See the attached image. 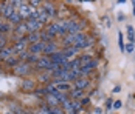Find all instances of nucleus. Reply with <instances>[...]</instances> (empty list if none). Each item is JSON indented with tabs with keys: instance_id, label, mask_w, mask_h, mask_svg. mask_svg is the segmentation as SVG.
<instances>
[{
	"instance_id": "1",
	"label": "nucleus",
	"mask_w": 135,
	"mask_h": 114,
	"mask_svg": "<svg viewBox=\"0 0 135 114\" xmlns=\"http://www.w3.org/2000/svg\"><path fill=\"white\" fill-rule=\"evenodd\" d=\"M33 68H34V66H31V65L27 63V62H20L16 68H13V73L16 74V76L25 79V77H30L33 73H34V69H33Z\"/></svg>"
},
{
	"instance_id": "2",
	"label": "nucleus",
	"mask_w": 135,
	"mask_h": 114,
	"mask_svg": "<svg viewBox=\"0 0 135 114\" xmlns=\"http://www.w3.org/2000/svg\"><path fill=\"white\" fill-rule=\"evenodd\" d=\"M84 22H78L76 19H67V34H79L84 32Z\"/></svg>"
},
{
	"instance_id": "3",
	"label": "nucleus",
	"mask_w": 135,
	"mask_h": 114,
	"mask_svg": "<svg viewBox=\"0 0 135 114\" xmlns=\"http://www.w3.org/2000/svg\"><path fill=\"white\" fill-rule=\"evenodd\" d=\"M13 13H16V5H14V0L9 2H2L0 3V15L6 20Z\"/></svg>"
},
{
	"instance_id": "4",
	"label": "nucleus",
	"mask_w": 135,
	"mask_h": 114,
	"mask_svg": "<svg viewBox=\"0 0 135 114\" xmlns=\"http://www.w3.org/2000/svg\"><path fill=\"white\" fill-rule=\"evenodd\" d=\"M48 59H50V62L54 65H59V66H64L65 63H68V59L64 56V52L59 50L56 51L54 54H51V56H48Z\"/></svg>"
},
{
	"instance_id": "5",
	"label": "nucleus",
	"mask_w": 135,
	"mask_h": 114,
	"mask_svg": "<svg viewBox=\"0 0 135 114\" xmlns=\"http://www.w3.org/2000/svg\"><path fill=\"white\" fill-rule=\"evenodd\" d=\"M42 11L47 14L50 19H56V15H57V9H56V5H54L53 2H42Z\"/></svg>"
},
{
	"instance_id": "6",
	"label": "nucleus",
	"mask_w": 135,
	"mask_h": 114,
	"mask_svg": "<svg viewBox=\"0 0 135 114\" xmlns=\"http://www.w3.org/2000/svg\"><path fill=\"white\" fill-rule=\"evenodd\" d=\"M71 85H73V88L85 91V89H89L92 86V82H90V77H78V79H75V82Z\"/></svg>"
},
{
	"instance_id": "7",
	"label": "nucleus",
	"mask_w": 135,
	"mask_h": 114,
	"mask_svg": "<svg viewBox=\"0 0 135 114\" xmlns=\"http://www.w3.org/2000/svg\"><path fill=\"white\" fill-rule=\"evenodd\" d=\"M13 50H14V54L17 56V54H20V52H23V51L28 50V40H27V36L22 39H19V40H16L13 42Z\"/></svg>"
},
{
	"instance_id": "8",
	"label": "nucleus",
	"mask_w": 135,
	"mask_h": 114,
	"mask_svg": "<svg viewBox=\"0 0 135 114\" xmlns=\"http://www.w3.org/2000/svg\"><path fill=\"white\" fill-rule=\"evenodd\" d=\"M25 25L28 28V34L30 32H41L42 29H44V26L39 23V20H34V19H27Z\"/></svg>"
},
{
	"instance_id": "9",
	"label": "nucleus",
	"mask_w": 135,
	"mask_h": 114,
	"mask_svg": "<svg viewBox=\"0 0 135 114\" xmlns=\"http://www.w3.org/2000/svg\"><path fill=\"white\" fill-rule=\"evenodd\" d=\"M50 59H48V56H41V59H39V62L34 65V71H48V68H50Z\"/></svg>"
},
{
	"instance_id": "10",
	"label": "nucleus",
	"mask_w": 135,
	"mask_h": 114,
	"mask_svg": "<svg viewBox=\"0 0 135 114\" xmlns=\"http://www.w3.org/2000/svg\"><path fill=\"white\" fill-rule=\"evenodd\" d=\"M16 11L20 14V17H22L23 20H27V19H30V17H31V11H33V8L28 5V2H22V5H20Z\"/></svg>"
},
{
	"instance_id": "11",
	"label": "nucleus",
	"mask_w": 135,
	"mask_h": 114,
	"mask_svg": "<svg viewBox=\"0 0 135 114\" xmlns=\"http://www.w3.org/2000/svg\"><path fill=\"white\" fill-rule=\"evenodd\" d=\"M20 88L23 89L25 93H33V91L36 89V80L31 79V77H25V79H22Z\"/></svg>"
},
{
	"instance_id": "12",
	"label": "nucleus",
	"mask_w": 135,
	"mask_h": 114,
	"mask_svg": "<svg viewBox=\"0 0 135 114\" xmlns=\"http://www.w3.org/2000/svg\"><path fill=\"white\" fill-rule=\"evenodd\" d=\"M59 45H57V42H48V43H45L44 45V52H42V56H51L54 54L56 51H59Z\"/></svg>"
},
{
	"instance_id": "13",
	"label": "nucleus",
	"mask_w": 135,
	"mask_h": 114,
	"mask_svg": "<svg viewBox=\"0 0 135 114\" xmlns=\"http://www.w3.org/2000/svg\"><path fill=\"white\" fill-rule=\"evenodd\" d=\"M44 42H37V43H31V45H28V52L30 54H36V56H42V52H44Z\"/></svg>"
},
{
	"instance_id": "14",
	"label": "nucleus",
	"mask_w": 135,
	"mask_h": 114,
	"mask_svg": "<svg viewBox=\"0 0 135 114\" xmlns=\"http://www.w3.org/2000/svg\"><path fill=\"white\" fill-rule=\"evenodd\" d=\"M13 32L16 37H25L28 34V28L25 25V22H22V23H19V25L13 26Z\"/></svg>"
},
{
	"instance_id": "15",
	"label": "nucleus",
	"mask_w": 135,
	"mask_h": 114,
	"mask_svg": "<svg viewBox=\"0 0 135 114\" xmlns=\"http://www.w3.org/2000/svg\"><path fill=\"white\" fill-rule=\"evenodd\" d=\"M67 94H68V99L70 100H81L82 97H84V91L82 89H78V88H71Z\"/></svg>"
},
{
	"instance_id": "16",
	"label": "nucleus",
	"mask_w": 135,
	"mask_h": 114,
	"mask_svg": "<svg viewBox=\"0 0 135 114\" xmlns=\"http://www.w3.org/2000/svg\"><path fill=\"white\" fill-rule=\"evenodd\" d=\"M93 45H95V39L92 37V36H87V37H85V40H82V42L78 45V46H76V48H78L79 51H82V50H87V48H92Z\"/></svg>"
},
{
	"instance_id": "17",
	"label": "nucleus",
	"mask_w": 135,
	"mask_h": 114,
	"mask_svg": "<svg viewBox=\"0 0 135 114\" xmlns=\"http://www.w3.org/2000/svg\"><path fill=\"white\" fill-rule=\"evenodd\" d=\"M62 52H64V56H65V57H67L68 60H70V59H71V57H75V56H76V57H78V54H79V52H81V51L78 50V48H76V46H68V48H62Z\"/></svg>"
},
{
	"instance_id": "18",
	"label": "nucleus",
	"mask_w": 135,
	"mask_h": 114,
	"mask_svg": "<svg viewBox=\"0 0 135 114\" xmlns=\"http://www.w3.org/2000/svg\"><path fill=\"white\" fill-rule=\"evenodd\" d=\"M11 56H14V50L11 45H8L6 48H3V50L0 51V62H5L6 59H9Z\"/></svg>"
},
{
	"instance_id": "19",
	"label": "nucleus",
	"mask_w": 135,
	"mask_h": 114,
	"mask_svg": "<svg viewBox=\"0 0 135 114\" xmlns=\"http://www.w3.org/2000/svg\"><path fill=\"white\" fill-rule=\"evenodd\" d=\"M6 22H8L9 25L16 26V25H19V23H22V22H25V20L20 17V14L16 11V13H13L11 15H9V17H8V19H6Z\"/></svg>"
},
{
	"instance_id": "20",
	"label": "nucleus",
	"mask_w": 135,
	"mask_h": 114,
	"mask_svg": "<svg viewBox=\"0 0 135 114\" xmlns=\"http://www.w3.org/2000/svg\"><path fill=\"white\" fill-rule=\"evenodd\" d=\"M41 42L44 43H48V42H56V36L51 34V32H48L45 28L41 31Z\"/></svg>"
},
{
	"instance_id": "21",
	"label": "nucleus",
	"mask_w": 135,
	"mask_h": 114,
	"mask_svg": "<svg viewBox=\"0 0 135 114\" xmlns=\"http://www.w3.org/2000/svg\"><path fill=\"white\" fill-rule=\"evenodd\" d=\"M37 80L44 83V85H48L50 82H51V74L48 73V71H39L37 73Z\"/></svg>"
},
{
	"instance_id": "22",
	"label": "nucleus",
	"mask_w": 135,
	"mask_h": 114,
	"mask_svg": "<svg viewBox=\"0 0 135 114\" xmlns=\"http://www.w3.org/2000/svg\"><path fill=\"white\" fill-rule=\"evenodd\" d=\"M11 31H13V25H9L6 20H0V34L8 36Z\"/></svg>"
},
{
	"instance_id": "23",
	"label": "nucleus",
	"mask_w": 135,
	"mask_h": 114,
	"mask_svg": "<svg viewBox=\"0 0 135 114\" xmlns=\"http://www.w3.org/2000/svg\"><path fill=\"white\" fill-rule=\"evenodd\" d=\"M3 63L6 65L8 68H16V66H17V65L20 63V62H19V57H17L16 54H14V56H11L9 59H6V60H5Z\"/></svg>"
},
{
	"instance_id": "24",
	"label": "nucleus",
	"mask_w": 135,
	"mask_h": 114,
	"mask_svg": "<svg viewBox=\"0 0 135 114\" xmlns=\"http://www.w3.org/2000/svg\"><path fill=\"white\" fill-rule=\"evenodd\" d=\"M27 40H28V45L41 42V32H30V34H27Z\"/></svg>"
},
{
	"instance_id": "25",
	"label": "nucleus",
	"mask_w": 135,
	"mask_h": 114,
	"mask_svg": "<svg viewBox=\"0 0 135 114\" xmlns=\"http://www.w3.org/2000/svg\"><path fill=\"white\" fill-rule=\"evenodd\" d=\"M68 68H70V71H79V68H81V62H79V59L75 57V59L68 60Z\"/></svg>"
},
{
	"instance_id": "26",
	"label": "nucleus",
	"mask_w": 135,
	"mask_h": 114,
	"mask_svg": "<svg viewBox=\"0 0 135 114\" xmlns=\"http://www.w3.org/2000/svg\"><path fill=\"white\" fill-rule=\"evenodd\" d=\"M45 103H47L48 106H61V103L57 102V99L54 97L53 94H48V96H45Z\"/></svg>"
},
{
	"instance_id": "27",
	"label": "nucleus",
	"mask_w": 135,
	"mask_h": 114,
	"mask_svg": "<svg viewBox=\"0 0 135 114\" xmlns=\"http://www.w3.org/2000/svg\"><path fill=\"white\" fill-rule=\"evenodd\" d=\"M53 96L57 99V102H59L61 105H62L64 102L70 100V99H68V94H67V93H59V91H56V93H53Z\"/></svg>"
},
{
	"instance_id": "28",
	"label": "nucleus",
	"mask_w": 135,
	"mask_h": 114,
	"mask_svg": "<svg viewBox=\"0 0 135 114\" xmlns=\"http://www.w3.org/2000/svg\"><path fill=\"white\" fill-rule=\"evenodd\" d=\"M126 31H127L129 43H135V28L132 25H127V26H126Z\"/></svg>"
},
{
	"instance_id": "29",
	"label": "nucleus",
	"mask_w": 135,
	"mask_h": 114,
	"mask_svg": "<svg viewBox=\"0 0 135 114\" xmlns=\"http://www.w3.org/2000/svg\"><path fill=\"white\" fill-rule=\"evenodd\" d=\"M78 59H79V62H81V66H82V65H85L87 62H90V60L93 59V56L85 52V54H81V56H78Z\"/></svg>"
},
{
	"instance_id": "30",
	"label": "nucleus",
	"mask_w": 135,
	"mask_h": 114,
	"mask_svg": "<svg viewBox=\"0 0 135 114\" xmlns=\"http://www.w3.org/2000/svg\"><path fill=\"white\" fill-rule=\"evenodd\" d=\"M39 59H41V56H36V54H30L27 59V63H30L31 66H34V65L39 62Z\"/></svg>"
},
{
	"instance_id": "31",
	"label": "nucleus",
	"mask_w": 135,
	"mask_h": 114,
	"mask_svg": "<svg viewBox=\"0 0 135 114\" xmlns=\"http://www.w3.org/2000/svg\"><path fill=\"white\" fill-rule=\"evenodd\" d=\"M8 42H9V37H8V36L0 34V51L3 50V48H6V46H8Z\"/></svg>"
},
{
	"instance_id": "32",
	"label": "nucleus",
	"mask_w": 135,
	"mask_h": 114,
	"mask_svg": "<svg viewBox=\"0 0 135 114\" xmlns=\"http://www.w3.org/2000/svg\"><path fill=\"white\" fill-rule=\"evenodd\" d=\"M98 63H99V62H98V59H92V60H90V62H87V63L85 65H82V66H85V68H89V69H96V66H98Z\"/></svg>"
},
{
	"instance_id": "33",
	"label": "nucleus",
	"mask_w": 135,
	"mask_h": 114,
	"mask_svg": "<svg viewBox=\"0 0 135 114\" xmlns=\"http://www.w3.org/2000/svg\"><path fill=\"white\" fill-rule=\"evenodd\" d=\"M36 114H50V111H48V105H47V103H41V106L37 108Z\"/></svg>"
},
{
	"instance_id": "34",
	"label": "nucleus",
	"mask_w": 135,
	"mask_h": 114,
	"mask_svg": "<svg viewBox=\"0 0 135 114\" xmlns=\"http://www.w3.org/2000/svg\"><path fill=\"white\" fill-rule=\"evenodd\" d=\"M118 46H120V51L124 52V42H123V32L118 31Z\"/></svg>"
},
{
	"instance_id": "35",
	"label": "nucleus",
	"mask_w": 135,
	"mask_h": 114,
	"mask_svg": "<svg viewBox=\"0 0 135 114\" xmlns=\"http://www.w3.org/2000/svg\"><path fill=\"white\" fill-rule=\"evenodd\" d=\"M28 5H30L31 8H36V9H37V8H41V6H42V2H41V0H30V2H28Z\"/></svg>"
},
{
	"instance_id": "36",
	"label": "nucleus",
	"mask_w": 135,
	"mask_h": 114,
	"mask_svg": "<svg viewBox=\"0 0 135 114\" xmlns=\"http://www.w3.org/2000/svg\"><path fill=\"white\" fill-rule=\"evenodd\" d=\"M28 56H30V52H28V51H23V52L17 54V57H19V62H27Z\"/></svg>"
},
{
	"instance_id": "37",
	"label": "nucleus",
	"mask_w": 135,
	"mask_h": 114,
	"mask_svg": "<svg viewBox=\"0 0 135 114\" xmlns=\"http://www.w3.org/2000/svg\"><path fill=\"white\" fill-rule=\"evenodd\" d=\"M135 50V43H127V45H124V52H129V54H132Z\"/></svg>"
},
{
	"instance_id": "38",
	"label": "nucleus",
	"mask_w": 135,
	"mask_h": 114,
	"mask_svg": "<svg viewBox=\"0 0 135 114\" xmlns=\"http://www.w3.org/2000/svg\"><path fill=\"white\" fill-rule=\"evenodd\" d=\"M79 103H81L82 108H84L85 105H89V103H90V97H89V96H87V97H82L81 100H79Z\"/></svg>"
},
{
	"instance_id": "39",
	"label": "nucleus",
	"mask_w": 135,
	"mask_h": 114,
	"mask_svg": "<svg viewBox=\"0 0 135 114\" xmlns=\"http://www.w3.org/2000/svg\"><path fill=\"white\" fill-rule=\"evenodd\" d=\"M112 106H113L115 110H120V108L123 106V102L121 100H113V105H112Z\"/></svg>"
},
{
	"instance_id": "40",
	"label": "nucleus",
	"mask_w": 135,
	"mask_h": 114,
	"mask_svg": "<svg viewBox=\"0 0 135 114\" xmlns=\"http://www.w3.org/2000/svg\"><path fill=\"white\" fill-rule=\"evenodd\" d=\"M112 105H113V100H112V99H107V100H106V110H110Z\"/></svg>"
},
{
	"instance_id": "41",
	"label": "nucleus",
	"mask_w": 135,
	"mask_h": 114,
	"mask_svg": "<svg viewBox=\"0 0 135 114\" xmlns=\"http://www.w3.org/2000/svg\"><path fill=\"white\" fill-rule=\"evenodd\" d=\"M120 91H121V86H115V88L112 89V93H113V94H117V93H120Z\"/></svg>"
},
{
	"instance_id": "42",
	"label": "nucleus",
	"mask_w": 135,
	"mask_h": 114,
	"mask_svg": "<svg viewBox=\"0 0 135 114\" xmlns=\"http://www.w3.org/2000/svg\"><path fill=\"white\" fill-rule=\"evenodd\" d=\"M124 19H126V15H123V14H118V20H120V22H123Z\"/></svg>"
},
{
	"instance_id": "43",
	"label": "nucleus",
	"mask_w": 135,
	"mask_h": 114,
	"mask_svg": "<svg viewBox=\"0 0 135 114\" xmlns=\"http://www.w3.org/2000/svg\"><path fill=\"white\" fill-rule=\"evenodd\" d=\"M23 114H36V111H31V110H25Z\"/></svg>"
},
{
	"instance_id": "44",
	"label": "nucleus",
	"mask_w": 135,
	"mask_h": 114,
	"mask_svg": "<svg viewBox=\"0 0 135 114\" xmlns=\"http://www.w3.org/2000/svg\"><path fill=\"white\" fill-rule=\"evenodd\" d=\"M132 6H134V15H135V2H132Z\"/></svg>"
},
{
	"instance_id": "45",
	"label": "nucleus",
	"mask_w": 135,
	"mask_h": 114,
	"mask_svg": "<svg viewBox=\"0 0 135 114\" xmlns=\"http://www.w3.org/2000/svg\"><path fill=\"white\" fill-rule=\"evenodd\" d=\"M5 114H14V113H11V111H9V110H8V111H6V113Z\"/></svg>"
},
{
	"instance_id": "46",
	"label": "nucleus",
	"mask_w": 135,
	"mask_h": 114,
	"mask_svg": "<svg viewBox=\"0 0 135 114\" xmlns=\"http://www.w3.org/2000/svg\"><path fill=\"white\" fill-rule=\"evenodd\" d=\"M132 54H134V57H135V50H134V52H132Z\"/></svg>"
},
{
	"instance_id": "47",
	"label": "nucleus",
	"mask_w": 135,
	"mask_h": 114,
	"mask_svg": "<svg viewBox=\"0 0 135 114\" xmlns=\"http://www.w3.org/2000/svg\"><path fill=\"white\" fill-rule=\"evenodd\" d=\"M59 114H65V113H64V111H62V113H59Z\"/></svg>"
}]
</instances>
